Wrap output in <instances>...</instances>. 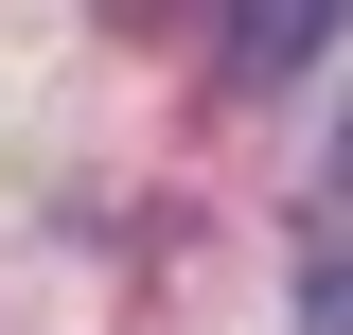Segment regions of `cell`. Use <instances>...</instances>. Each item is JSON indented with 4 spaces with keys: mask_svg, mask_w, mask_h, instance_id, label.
Here are the masks:
<instances>
[{
    "mask_svg": "<svg viewBox=\"0 0 353 335\" xmlns=\"http://www.w3.org/2000/svg\"><path fill=\"white\" fill-rule=\"evenodd\" d=\"M318 53H336V18H230V71H248V88L318 71Z\"/></svg>",
    "mask_w": 353,
    "mask_h": 335,
    "instance_id": "obj_1",
    "label": "cell"
},
{
    "mask_svg": "<svg viewBox=\"0 0 353 335\" xmlns=\"http://www.w3.org/2000/svg\"><path fill=\"white\" fill-rule=\"evenodd\" d=\"M301 335H353V230H318V265H301Z\"/></svg>",
    "mask_w": 353,
    "mask_h": 335,
    "instance_id": "obj_2",
    "label": "cell"
},
{
    "mask_svg": "<svg viewBox=\"0 0 353 335\" xmlns=\"http://www.w3.org/2000/svg\"><path fill=\"white\" fill-rule=\"evenodd\" d=\"M318 212L353 230V106H336V141H318Z\"/></svg>",
    "mask_w": 353,
    "mask_h": 335,
    "instance_id": "obj_3",
    "label": "cell"
}]
</instances>
